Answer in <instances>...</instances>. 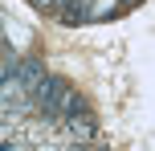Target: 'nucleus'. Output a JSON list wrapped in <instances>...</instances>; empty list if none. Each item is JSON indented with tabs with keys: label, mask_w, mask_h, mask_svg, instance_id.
Listing matches in <instances>:
<instances>
[{
	"label": "nucleus",
	"mask_w": 155,
	"mask_h": 151,
	"mask_svg": "<svg viewBox=\"0 0 155 151\" xmlns=\"http://www.w3.org/2000/svg\"><path fill=\"white\" fill-rule=\"evenodd\" d=\"M41 78H45V61H41V57H21V61L12 65V86L25 90V94H29Z\"/></svg>",
	"instance_id": "f257e3e1"
},
{
	"label": "nucleus",
	"mask_w": 155,
	"mask_h": 151,
	"mask_svg": "<svg viewBox=\"0 0 155 151\" xmlns=\"http://www.w3.org/2000/svg\"><path fill=\"white\" fill-rule=\"evenodd\" d=\"M65 123V131H70L74 139H94L98 135V119H94L90 110H78V114H70V119H61Z\"/></svg>",
	"instance_id": "f03ea898"
},
{
	"label": "nucleus",
	"mask_w": 155,
	"mask_h": 151,
	"mask_svg": "<svg viewBox=\"0 0 155 151\" xmlns=\"http://www.w3.org/2000/svg\"><path fill=\"white\" fill-rule=\"evenodd\" d=\"M57 16H61V25H82L90 16V8L78 4V0H65V4H57Z\"/></svg>",
	"instance_id": "7ed1b4c3"
},
{
	"label": "nucleus",
	"mask_w": 155,
	"mask_h": 151,
	"mask_svg": "<svg viewBox=\"0 0 155 151\" xmlns=\"http://www.w3.org/2000/svg\"><path fill=\"white\" fill-rule=\"evenodd\" d=\"M37 8H45V12H53V0H33Z\"/></svg>",
	"instance_id": "20e7f679"
},
{
	"label": "nucleus",
	"mask_w": 155,
	"mask_h": 151,
	"mask_svg": "<svg viewBox=\"0 0 155 151\" xmlns=\"http://www.w3.org/2000/svg\"><path fill=\"white\" fill-rule=\"evenodd\" d=\"M118 4H123V8H131V4H139V0H118Z\"/></svg>",
	"instance_id": "39448f33"
}]
</instances>
